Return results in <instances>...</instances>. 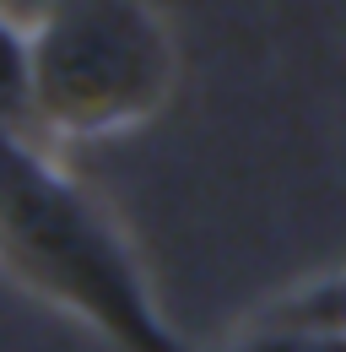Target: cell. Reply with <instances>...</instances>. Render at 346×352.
I'll return each instance as SVG.
<instances>
[{
    "label": "cell",
    "instance_id": "obj_1",
    "mask_svg": "<svg viewBox=\"0 0 346 352\" xmlns=\"http://www.w3.org/2000/svg\"><path fill=\"white\" fill-rule=\"evenodd\" d=\"M0 265L125 352H189L152 304L146 271L108 206L33 135L11 131H0Z\"/></svg>",
    "mask_w": 346,
    "mask_h": 352
},
{
    "label": "cell",
    "instance_id": "obj_4",
    "mask_svg": "<svg viewBox=\"0 0 346 352\" xmlns=\"http://www.w3.org/2000/svg\"><path fill=\"white\" fill-rule=\"evenodd\" d=\"M33 125V71H27V33L0 11V131L27 135Z\"/></svg>",
    "mask_w": 346,
    "mask_h": 352
},
{
    "label": "cell",
    "instance_id": "obj_3",
    "mask_svg": "<svg viewBox=\"0 0 346 352\" xmlns=\"http://www.w3.org/2000/svg\"><path fill=\"white\" fill-rule=\"evenodd\" d=\"M216 352H346V325L330 314H287L276 325H255Z\"/></svg>",
    "mask_w": 346,
    "mask_h": 352
},
{
    "label": "cell",
    "instance_id": "obj_2",
    "mask_svg": "<svg viewBox=\"0 0 346 352\" xmlns=\"http://www.w3.org/2000/svg\"><path fill=\"white\" fill-rule=\"evenodd\" d=\"M27 71L33 125L92 141L163 114L178 49L152 0H54L27 33Z\"/></svg>",
    "mask_w": 346,
    "mask_h": 352
},
{
    "label": "cell",
    "instance_id": "obj_5",
    "mask_svg": "<svg viewBox=\"0 0 346 352\" xmlns=\"http://www.w3.org/2000/svg\"><path fill=\"white\" fill-rule=\"evenodd\" d=\"M325 314H330V320H341V325H346V276H341V287H336V309H325Z\"/></svg>",
    "mask_w": 346,
    "mask_h": 352
}]
</instances>
